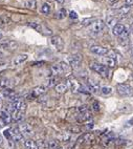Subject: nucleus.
<instances>
[{"label": "nucleus", "instance_id": "6ab92c4d", "mask_svg": "<svg viewBox=\"0 0 133 149\" xmlns=\"http://www.w3.org/2000/svg\"><path fill=\"white\" fill-rule=\"evenodd\" d=\"M51 72L53 77H55V76H60V74H64L63 69H62V66L60 65V63H57V64H55V65H53V66L51 67Z\"/></svg>", "mask_w": 133, "mask_h": 149}, {"label": "nucleus", "instance_id": "f03ea898", "mask_svg": "<svg viewBox=\"0 0 133 149\" xmlns=\"http://www.w3.org/2000/svg\"><path fill=\"white\" fill-rule=\"evenodd\" d=\"M49 42H51V46L57 51H62L65 46V42H64L63 38L58 36V35H53L49 39Z\"/></svg>", "mask_w": 133, "mask_h": 149}, {"label": "nucleus", "instance_id": "f704fd0d", "mask_svg": "<svg viewBox=\"0 0 133 149\" xmlns=\"http://www.w3.org/2000/svg\"><path fill=\"white\" fill-rule=\"evenodd\" d=\"M69 17H70L71 19H78V14L76 13L75 11H71V12L69 13Z\"/></svg>", "mask_w": 133, "mask_h": 149}, {"label": "nucleus", "instance_id": "423d86ee", "mask_svg": "<svg viewBox=\"0 0 133 149\" xmlns=\"http://www.w3.org/2000/svg\"><path fill=\"white\" fill-rule=\"evenodd\" d=\"M104 27H105L104 21H102V20H96V21L89 26V29H90V32L93 33V34H100V33L103 32Z\"/></svg>", "mask_w": 133, "mask_h": 149}, {"label": "nucleus", "instance_id": "a211bd4d", "mask_svg": "<svg viewBox=\"0 0 133 149\" xmlns=\"http://www.w3.org/2000/svg\"><path fill=\"white\" fill-rule=\"evenodd\" d=\"M102 62H103V64H104L105 66L108 67V68H113V67H115V65H116L115 59L110 58V57H104V58L102 59Z\"/></svg>", "mask_w": 133, "mask_h": 149}, {"label": "nucleus", "instance_id": "f8f14e48", "mask_svg": "<svg viewBox=\"0 0 133 149\" xmlns=\"http://www.w3.org/2000/svg\"><path fill=\"white\" fill-rule=\"evenodd\" d=\"M27 59H28V56H27L26 54H21V55L15 57L12 60V66H19V65L23 64Z\"/></svg>", "mask_w": 133, "mask_h": 149}, {"label": "nucleus", "instance_id": "7ed1b4c3", "mask_svg": "<svg viewBox=\"0 0 133 149\" xmlns=\"http://www.w3.org/2000/svg\"><path fill=\"white\" fill-rule=\"evenodd\" d=\"M116 91L118 93V95H121L123 97H129L133 95V88L129 84H126V83L117 84Z\"/></svg>", "mask_w": 133, "mask_h": 149}, {"label": "nucleus", "instance_id": "37998d69", "mask_svg": "<svg viewBox=\"0 0 133 149\" xmlns=\"http://www.w3.org/2000/svg\"><path fill=\"white\" fill-rule=\"evenodd\" d=\"M58 149H62V148H58Z\"/></svg>", "mask_w": 133, "mask_h": 149}, {"label": "nucleus", "instance_id": "4c0bfd02", "mask_svg": "<svg viewBox=\"0 0 133 149\" xmlns=\"http://www.w3.org/2000/svg\"><path fill=\"white\" fill-rule=\"evenodd\" d=\"M56 2H58L59 4H63L64 2H65V0H55Z\"/></svg>", "mask_w": 133, "mask_h": 149}, {"label": "nucleus", "instance_id": "f3484780", "mask_svg": "<svg viewBox=\"0 0 133 149\" xmlns=\"http://www.w3.org/2000/svg\"><path fill=\"white\" fill-rule=\"evenodd\" d=\"M126 26L124 24H121V23H117L113 29H112V34L114 35V36H117V37H120L122 36L123 33L125 32Z\"/></svg>", "mask_w": 133, "mask_h": 149}, {"label": "nucleus", "instance_id": "5701e85b", "mask_svg": "<svg viewBox=\"0 0 133 149\" xmlns=\"http://www.w3.org/2000/svg\"><path fill=\"white\" fill-rule=\"evenodd\" d=\"M55 89H56V91L58 93H65L68 91V86H67V84H65V83H59V84L56 85Z\"/></svg>", "mask_w": 133, "mask_h": 149}, {"label": "nucleus", "instance_id": "1a4fd4ad", "mask_svg": "<svg viewBox=\"0 0 133 149\" xmlns=\"http://www.w3.org/2000/svg\"><path fill=\"white\" fill-rule=\"evenodd\" d=\"M18 127L24 138H32V136H34V131H33L32 127H30L28 124H24L23 123V124H20Z\"/></svg>", "mask_w": 133, "mask_h": 149}, {"label": "nucleus", "instance_id": "a878e982", "mask_svg": "<svg viewBox=\"0 0 133 149\" xmlns=\"http://www.w3.org/2000/svg\"><path fill=\"white\" fill-rule=\"evenodd\" d=\"M116 22H117V18L114 16H111V17H108V18H107V25H108L109 27H112V29H113V27L117 24Z\"/></svg>", "mask_w": 133, "mask_h": 149}, {"label": "nucleus", "instance_id": "79ce46f5", "mask_svg": "<svg viewBox=\"0 0 133 149\" xmlns=\"http://www.w3.org/2000/svg\"><path fill=\"white\" fill-rule=\"evenodd\" d=\"M94 1H98V0H94Z\"/></svg>", "mask_w": 133, "mask_h": 149}, {"label": "nucleus", "instance_id": "cd10ccee", "mask_svg": "<svg viewBox=\"0 0 133 149\" xmlns=\"http://www.w3.org/2000/svg\"><path fill=\"white\" fill-rule=\"evenodd\" d=\"M40 11L44 15H49V13H51V6H49L48 3H43L42 6H41Z\"/></svg>", "mask_w": 133, "mask_h": 149}, {"label": "nucleus", "instance_id": "4be33fe9", "mask_svg": "<svg viewBox=\"0 0 133 149\" xmlns=\"http://www.w3.org/2000/svg\"><path fill=\"white\" fill-rule=\"evenodd\" d=\"M131 11V6H123L118 8V11H117V16L120 17H125L127 16L128 14L130 13Z\"/></svg>", "mask_w": 133, "mask_h": 149}, {"label": "nucleus", "instance_id": "0eeeda50", "mask_svg": "<svg viewBox=\"0 0 133 149\" xmlns=\"http://www.w3.org/2000/svg\"><path fill=\"white\" fill-rule=\"evenodd\" d=\"M46 86L44 85H39V86H36L35 88H33L32 91L29 93V99H35L38 98V97L42 96L43 93H46Z\"/></svg>", "mask_w": 133, "mask_h": 149}, {"label": "nucleus", "instance_id": "58836bf2", "mask_svg": "<svg viewBox=\"0 0 133 149\" xmlns=\"http://www.w3.org/2000/svg\"><path fill=\"white\" fill-rule=\"evenodd\" d=\"M108 1H109L110 3H114V2H116L117 0H108Z\"/></svg>", "mask_w": 133, "mask_h": 149}, {"label": "nucleus", "instance_id": "bb28decb", "mask_svg": "<svg viewBox=\"0 0 133 149\" xmlns=\"http://www.w3.org/2000/svg\"><path fill=\"white\" fill-rule=\"evenodd\" d=\"M60 65L62 66V69L65 74H68L71 72V66H70L68 63H65V62H60Z\"/></svg>", "mask_w": 133, "mask_h": 149}, {"label": "nucleus", "instance_id": "473e14b6", "mask_svg": "<svg viewBox=\"0 0 133 149\" xmlns=\"http://www.w3.org/2000/svg\"><path fill=\"white\" fill-rule=\"evenodd\" d=\"M92 109L94 112H98L100 110V104H98V101H93L92 102Z\"/></svg>", "mask_w": 133, "mask_h": 149}, {"label": "nucleus", "instance_id": "ea45409f", "mask_svg": "<svg viewBox=\"0 0 133 149\" xmlns=\"http://www.w3.org/2000/svg\"><path fill=\"white\" fill-rule=\"evenodd\" d=\"M2 38V33H0V39Z\"/></svg>", "mask_w": 133, "mask_h": 149}, {"label": "nucleus", "instance_id": "aec40b11", "mask_svg": "<svg viewBox=\"0 0 133 149\" xmlns=\"http://www.w3.org/2000/svg\"><path fill=\"white\" fill-rule=\"evenodd\" d=\"M24 147L25 149H39V144L34 140H26L24 141Z\"/></svg>", "mask_w": 133, "mask_h": 149}, {"label": "nucleus", "instance_id": "f257e3e1", "mask_svg": "<svg viewBox=\"0 0 133 149\" xmlns=\"http://www.w3.org/2000/svg\"><path fill=\"white\" fill-rule=\"evenodd\" d=\"M91 70H93L94 72L98 74L100 76H102L103 78H109L110 76V70L107 66H105L104 64L98 63V62H91L89 64Z\"/></svg>", "mask_w": 133, "mask_h": 149}, {"label": "nucleus", "instance_id": "2f4dec72", "mask_svg": "<svg viewBox=\"0 0 133 149\" xmlns=\"http://www.w3.org/2000/svg\"><path fill=\"white\" fill-rule=\"evenodd\" d=\"M56 81H57V78L56 77H51V79H48L47 86H48V87H51V86H53L55 84H56Z\"/></svg>", "mask_w": 133, "mask_h": 149}, {"label": "nucleus", "instance_id": "c756f323", "mask_svg": "<svg viewBox=\"0 0 133 149\" xmlns=\"http://www.w3.org/2000/svg\"><path fill=\"white\" fill-rule=\"evenodd\" d=\"M101 93L105 96L107 95H110L112 93V88L109 87V86H104V87H101Z\"/></svg>", "mask_w": 133, "mask_h": 149}, {"label": "nucleus", "instance_id": "393cba45", "mask_svg": "<svg viewBox=\"0 0 133 149\" xmlns=\"http://www.w3.org/2000/svg\"><path fill=\"white\" fill-rule=\"evenodd\" d=\"M24 6L30 8V10H35V8H37V1L36 0H27L24 2Z\"/></svg>", "mask_w": 133, "mask_h": 149}, {"label": "nucleus", "instance_id": "c9c22d12", "mask_svg": "<svg viewBox=\"0 0 133 149\" xmlns=\"http://www.w3.org/2000/svg\"><path fill=\"white\" fill-rule=\"evenodd\" d=\"M125 6H133V0H125Z\"/></svg>", "mask_w": 133, "mask_h": 149}, {"label": "nucleus", "instance_id": "6e6552de", "mask_svg": "<svg viewBox=\"0 0 133 149\" xmlns=\"http://www.w3.org/2000/svg\"><path fill=\"white\" fill-rule=\"evenodd\" d=\"M10 133H11V138L14 142H22L23 141L24 136H22V133H21V131H20V129H19L18 126L11 128Z\"/></svg>", "mask_w": 133, "mask_h": 149}, {"label": "nucleus", "instance_id": "7c9ffc66", "mask_svg": "<svg viewBox=\"0 0 133 149\" xmlns=\"http://www.w3.org/2000/svg\"><path fill=\"white\" fill-rule=\"evenodd\" d=\"M94 21H96V20H94V18L84 19V20L82 21V25H84V26H87V25H91V24H92Z\"/></svg>", "mask_w": 133, "mask_h": 149}, {"label": "nucleus", "instance_id": "b1692460", "mask_svg": "<svg viewBox=\"0 0 133 149\" xmlns=\"http://www.w3.org/2000/svg\"><path fill=\"white\" fill-rule=\"evenodd\" d=\"M66 16H67V11L65 8H60V10L55 14V17H56L58 20H62V19H64Z\"/></svg>", "mask_w": 133, "mask_h": 149}, {"label": "nucleus", "instance_id": "e433bc0d", "mask_svg": "<svg viewBox=\"0 0 133 149\" xmlns=\"http://www.w3.org/2000/svg\"><path fill=\"white\" fill-rule=\"evenodd\" d=\"M133 125V119H131L130 121H128L127 122V124L125 125V127L127 128V127H130V126H132Z\"/></svg>", "mask_w": 133, "mask_h": 149}, {"label": "nucleus", "instance_id": "dca6fc26", "mask_svg": "<svg viewBox=\"0 0 133 149\" xmlns=\"http://www.w3.org/2000/svg\"><path fill=\"white\" fill-rule=\"evenodd\" d=\"M11 116H12V119L14 121H16V122H19V121H21L24 117V111H21V110H17V109H12L11 110Z\"/></svg>", "mask_w": 133, "mask_h": 149}, {"label": "nucleus", "instance_id": "9d476101", "mask_svg": "<svg viewBox=\"0 0 133 149\" xmlns=\"http://www.w3.org/2000/svg\"><path fill=\"white\" fill-rule=\"evenodd\" d=\"M90 52L94 55H98V56H105L108 54V49L104 46H101V45H92L90 47Z\"/></svg>", "mask_w": 133, "mask_h": 149}, {"label": "nucleus", "instance_id": "9b49d317", "mask_svg": "<svg viewBox=\"0 0 133 149\" xmlns=\"http://www.w3.org/2000/svg\"><path fill=\"white\" fill-rule=\"evenodd\" d=\"M12 121V116L11 113L6 110H2L0 111V124L1 125H8Z\"/></svg>", "mask_w": 133, "mask_h": 149}, {"label": "nucleus", "instance_id": "39448f33", "mask_svg": "<svg viewBox=\"0 0 133 149\" xmlns=\"http://www.w3.org/2000/svg\"><path fill=\"white\" fill-rule=\"evenodd\" d=\"M83 60V57L81 54H72L70 55L68 58H67V61H68V64H69L71 67H75V66H79L81 64Z\"/></svg>", "mask_w": 133, "mask_h": 149}, {"label": "nucleus", "instance_id": "2eb2a0df", "mask_svg": "<svg viewBox=\"0 0 133 149\" xmlns=\"http://www.w3.org/2000/svg\"><path fill=\"white\" fill-rule=\"evenodd\" d=\"M94 140V136L91 132H86L84 134L78 139V144H84V143H89V142Z\"/></svg>", "mask_w": 133, "mask_h": 149}, {"label": "nucleus", "instance_id": "4468645a", "mask_svg": "<svg viewBox=\"0 0 133 149\" xmlns=\"http://www.w3.org/2000/svg\"><path fill=\"white\" fill-rule=\"evenodd\" d=\"M67 86H68V89H70L71 93H79V89L81 87V84L78 81L73 80V79H70V80L67 81Z\"/></svg>", "mask_w": 133, "mask_h": 149}, {"label": "nucleus", "instance_id": "ddd939ff", "mask_svg": "<svg viewBox=\"0 0 133 149\" xmlns=\"http://www.w3.org/2000/svg\"><path fill=\"white\" fill-rule=\"evenodd\" d=\"M0 96L2 97L3 99H6V100H8V101H11V100H13L14 98H16L17 93H16V91L11 89V88H8V89H4V91H1Z\"/></svg>", "mask_w": 133, "mask_h": 149}, {"label": "nucleus", "instance_id": "20e7f679", "mask_svg": "<svg viewBox=\"0 0 133 149\" xmlns=\"http://www.w3.org/2000/svg\"><path fill=\"white\" fill-rule=\"evenodd\" d=\"M28 25L32 29H34L35 31H37V32L41 33V34H44V35H51V29H48L47 26H45V25H43L42 23H40V22H36V21H30L28 23Z\"/></svg>", "mask_w": 133, "mask_h": 149}, {"label": "nucleus", "instance_id": "c85d7f7f", "mask_svg": "<svg viewBox=\"0 0 133 149\" xmlns=\"http://www.w3.org/2000/svg\"><path fill=\"white\" fill-rule=\"evenodd\" d=\"M70 139H71V136L67 132H63L61 134H59V140L62 142H69Z\"/></svg>", "mask_w": 133, "mask_h": 149}, {"label": "nucleus", "instance_id": "72a5a7b5", "mask_svg": "<svg viewBox=\"0 0 133 149\" xmlns=\"http://www.w3.org/2000/svg\"><path fill=\"white\" fill-rule=\"evenodd\" d=\"M70 130L72 131V132H75V133H80L81 131H82V128L81 127H78V126H75V127H72Z\"/></svg>", "mask_w": 133, "mask_h": 149}, {"label": "nucleus", "instance_id": "a19ab883", "mask_svg": "<svg viewBox=\"0 0 133 149\" xmlns=\"http://www.w3.org/2000/svg\"><path fill=\"white\" fill-rule=\"evenodd\" d=\"M132 27H133V22H132Z\"/></svg>", "mask_w": 133, "mask_h": 149}, {"label": "nucleus", "instance_id": "412c9836", "mask_svg": "<svg viewBox=\"0 0 133 149\" xmlns=\"http://www.w3.org/2000/svg\"><path fill=\"white\" fill-rule=\"evenodd\" d=\"M11 86V80L6 77H1L0 78V89H8Z\"/></svg>", "mask_w": 133, "mask_h": 149}]
</instances>
